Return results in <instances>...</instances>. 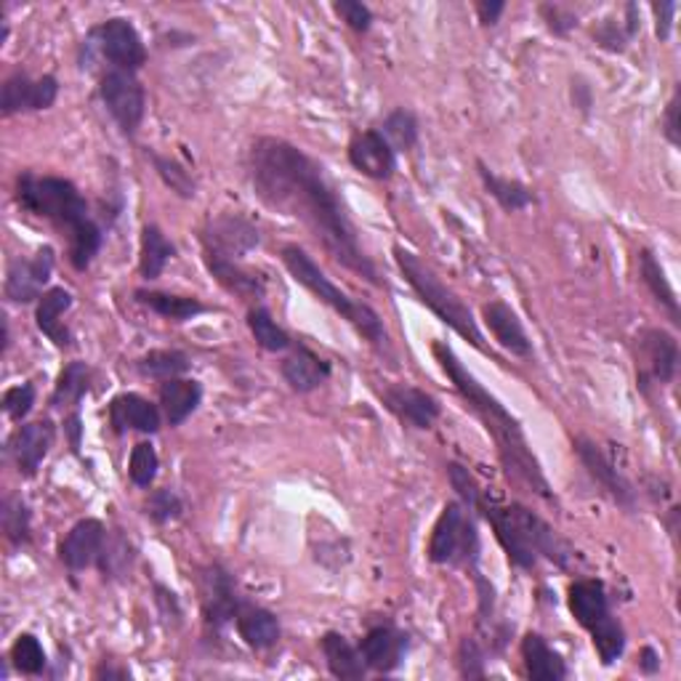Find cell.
Segmentation results:
<instances>
[{"mask_svg": "<svg viewBox=\"0 0 681 681\" xmlns=\"http://www.w3.org/2000/svg\"><path fill=\"white\" fill-rule=\"evenodd\" d=\"M248 174L253 195L264 206L301 221L320 240L328 256L354 275L373 285H384L371 256L362 251L358 229L336 187L325 176V168L301 146L277 136L256 139L248 155Z\"/></svg>", "mask_w": 681, "mask_h": 681, "instance_id": "1", "label": "cell"}, {"mask_svg": "<svg viewBox=\"0 0 681 681\" xmlns=\"http://www.w3.org/2000/svg\"><path fill=\"white\" fill-rule=\"evenodd\" d=\"M435 358L439 365H442V371L448 373V378L453 381L455 392L461 394L469 410L485 424L487 435L495 439V448H498L506 474L514 476L521 487L536 493L538 498L557 503V495H553L549 480H546L543 469H540L538 458L532 453L525 431H521V424L506 410V405H503L498 397H493V394L466 371V365L455 358V352L448 343H435Z\"/></svg>", "mask_w": 681, "mask_h": 681, "instance_id": "2", "label": "cell"}, {"mask_svg": "<svg viewBox=\"0 0 681 681\" xmlns=\"http://www.w3.org/2000/svg\"><path fill=\"white\" fill-rule=\"evenodd\" d=\"M17 202L28 213L41 216L67 232L69 261L78 272H86L99 256L105 232L91 216L86 197L69 179L62 176H37L24 171L17 176Z\"/></svg>", "mask_w": 681, "mask_h": 681, "instance_id": "3", "label": "cell"}, {"mask_svg": "<svg viewBox=\"0 0 681 681\" xmlns=\"http://www.w3.org/2000/svg\"><path fill=\"white\" fill-rule=\"evenodd\" d=\"M476 512H482V517L490 521L495 540L506 551L508 562L514 568L532 570L538 564V557L549 559L557 568H570V546L559 538V532L553 530L549 521L538 517L527 506H521V503H501L482 490Z\"/></svg>", "mask_w": 681, "mask_h": 681, "instance_id": "4", "label": "cell"}, {"mask_svg": "<svg viewBox=\"0 0 681 681\" xmlns=\"http://www.w3.org/2000/svg\"><path fill=\"white\" fill-rule=\"evenodd\" d=\"M279 259H283L285 270L290 272V277L296 279L298 285H304V288L315 293L325 307H330L336 315H341L343 320L352 325L360 336H365L373 347H378V349L389 347V333H386L384 320L378 317V311H375L373 307H367V304L354 301V298L347 296L339 285L330 283V277L325 275L320 266H317V261L311 259L301 245H296V243L283 245Z\"/></svg>", "mask_w": 681, "mask_h": 681, "instance_id": "5", "label": "cell"}, {"mask_svg": "<svg viewBox=\"0 0 681 681\" xmlns=\"http://www.w3.org/2000/svg\"><path fill=\"white\" fill-rule=\"evenodd\" d=\"M394 261H397L399 272H403L407 283H410V288L416 290V296L421 298L424 307L435 311L439 320L448 325V328H453L461 339H466L471 343V347L480 349V352L487 354V358H493V349L485 343V336H482L480 325H476L471 309L435 275L431 266H426L416 253L407 251L403 245H394Z\"/></svg>", "mask_w": 681, "mask_h": 681, "instance_id": "6", "label": "cell"}, {"mask_svg": "<svg viewBox=\"0 0 681 681\" xmlns=\"http://www.w3.org/2000/svg\"><path fill=\"white\" fill-rule=\"evenodd\" d=\"M429 562L435 564H474L480 553V536L469 508L461 501L448 503L439 514L429 540Z\"/></svg>", "mask_w": 681, "mask_h": 681, "instance_id": "7", "label": "cell"}, {"mask_svg": "<svg viewBox=\"0 0 681 681\" xmlns=\"http://www.w3.org/2000/svg\"><path fill=\"white\" fill-rule=\"evenodd\" d=\"M86 48L105 59L110 69L136 75L146 65V46L129 19L112 17L97 24L86 37Z\"/></svg>", "mask_w": 681, "mask_h": 681, "instance_id": "8", "label": "cell"}, {"mask_svg": "<svg viewBox=\"0 0 681 681\" xmlns=\"http://www.w3.org/2000/svg\"><path fill=\"white\" fill-rule=\"evenodd\" d=\"M99 99L125 136L139 131L146 112V94L136 75L123 73V69H107L99 80Z\"/></svg>", "mask_w": 681, "mask_h": 681, "instance_id": "9", "label": "cell"}, {"mask_svg": "<svg viewBox=\"0 0 681 681\" xmlns=\"http://www.w3.org/2000/svg\"><path fill=\"white\" fill-rule=\"evenodd\" d=\"M679 367V343L663 328L645 330L639 336V354H636V378L641 389L649 384H671Z\"/></svg>", "mask_w": 681, "mask_h": 681, "instance_id": "10", "label": "cell"}, {"mask_svg": "<svg viewBox=\"0 0 681 681\" xmlns=\"http://www.w3.org/2000/svg\"><path fill=\"white\" fill-rule=\"evenodd\" d=\"M202 253H216V256L240 261L253 248H259V229L256 224L243 219L238 213H221L206 224L200 234Z\"/></svg>", "mask_w": 681, "mask_h": 681, "instance_id": "11", "label": "cell"}, {"mask_svg": "<svg viewBox=\"0 0 681 681\" xmlns=\"http://www.w3.org/2000/svg\"><path fill=\"white\" fill-rule=\"evenodd\" d=\"M200 596H202V617L206 626L219 631L229 620H234L243 607L238 596V585H234L232 572L221 564H208L200 578Z\"/></svg>", "mask_w": 681, "mask_h": 681, "instance_id": "12", "label": "cell"}, {"mask_svg": "<svg viewBox=\"0 0 681 681\" xmlns=\"http://www.w3.org/2000/svg\"><path fill=\"white\" fill-rule=\"evenodd\" d=\"M572 448H575L578 458H581L583 469L589 471L591 480L600 485L604 493L613 498L617 506L626 508V512H634L636 508V490L631 482L623 476V471L615 466L613 461H609L607 455H604V450L596 442H591V439L585 437H575L572 439Z\"/></svg>", "mask_w": 681, "mask_h": 681, "instance_id": "13", "label": "cell"}, {"mask_svg": "<svg viewBox=\"0 0 681 681\" xmlns=\"http://www.w3.org/2000/svg\"><path fill=\"white\" fill-rule=\"evenodd\" d=\"M56 97H59V80L54 75L30 78L28 73H14L6 78L3 91H0V112L3 118L19 112H41L54 107Z\"/></svg>", "mask_w": 681, "mask_h": 681, "instance_id": "14", "label": "cell"}, {"mask_svg": "<svg viewBox=\"0 0 681 681\" xmlns=\"http://www.w3.org/2000/svg\"><path fill=\"white\" fill-rule=\"evenodd\" d=\"M54 251L41 248L33 259H14L6 272L3 293L14 304H33L41 301V293L48 285L51 272H54Z\"/></svg>", "mask_w": 681, "mask_h": 681, "instance_id": "15", "label": "cell"}, {"mask_svg": "<svg viewBox=\"0 0 681 681\" xmlns=\"http://www.w3.org/2000/svg\"><path fill=\"white\" fill-rule=\"evenodd\" d=\"M107 536H110V532H107L105 521L101 519H94V517L80 519L78 525H75L73 530L62 538V543H59L62 564L73 572H80V570L91 568V564H97L101 557V549H105V543H107Z\"/></svg>", "mask_w": 681, "mask_h": 681, "instance_id": "16", "label": "cell"}, {"mask_svg": "<svg viewBox=\"0 0 681 681\" xmlns=\"http://www.w3.org/2000/svg\"><path fill=\"white\" fill-rule=\"evenodd\" d=\"M349 163L367 179L389 182L397 171V152L381 136V131H360L349 142Z\"/></svg>", "mask_w": 681, "mask_h": 681, "instance_id": "17", "label": "cell"}, {"mask_svg": "<svg viewBox=\"0 0 681 681\" xmlns=\"http://www.w3.org/2000/svg\"><path fill=\"white\" fill-rule=\"evenodd\" d=\"M381 399H384V405L389 407L399 421L418 431L431 429V426L437 424L439 413H442L437 397L418 389V386H403V384L386 386V389L381 392Z\"/></svg>", "mask_w": 681, "mask_h": 681, "instance_id": "18", "label": "cell"}, {"mask_svg": "<svg viewBox=\"0 0 681 681\" xmlns=\"http://www.w3.org/2000/svg\"><path fill=\"white\" fill-rule=\"evenodd\" d=\"M56 426L51 421H33L22 424L9 439V453L14 458L17 471L22 476H35L41 463L54 448Z\"/></svg>", "mask_w": 681, "mask_h": 681, "instance_id": "19", "label": "cell"}, {"mask_svg": "<svg viewBox=\"0 0 681 681\" xmlns=\"http://www.w3.org/2000/svg\"><path fill=\"white\" fill-rule=\"evenodd\" d=\"M360 652L367 668L378 673H392L407 655V634L399 631L392 623H381V626H373L365 634V639L360 641Z\"/></svg>", "mask_w": 681, "mask_h": 681, "instance_id": "20", "label": "cell"}, {"mask_svg": "<svg viewBox=\"0 0 681 681\" xmlns=\"http://www.w3.org/2000/svg\"><path fill=\"white\" fill-rule=\"evenodd\" d=\"M283 378L288 381V386L298 394H309L320 389L325 381L330 378V362L322 360L315 349H309L307 343L293 341L290 354L283 360Z\"/></svg>", "mask_w": 681, "mask_h": 681, "instance_id": "21", "label": "cell"}, {"mask_svg": "<svg viewBox=\"0 0 681 681\" xmlns=\"http://www.w3.org/2000/svg\"><path fill=\"white\" fill-rule=\"evenodd\" d=\"M110 426L114 435H125V431L155 435L161 429V410L142 394H118L110 403Z\"/></svg>", "mask_w": 681, "mask_h": 681, "instance_id": "22", "label": "cell"}, {"mask_svg": "<svg viewBox=\"0 0 681 681\" xmlns=\"http://www.w3.org/2000/svg\"><path fill=\"white\" fill-rule=\"evenodd\" d=\"M482 317H485V325L490 328V333H493V339L498 341L506 352H512L514 358H530L532 341L527 339L517 311L508 307L506 301L485 304V307H482Z\"/></svg>", "mask_w": 681, "mask_h": 681, "instance_id": "23", "label": "cell"}, {"mask_svg": "<svg viewBox=\"0 0 681 681\" xmlns=\"http://www.w3.org/2000/svg\"><path fill=\"white\" fill-rule=\"evenodd\" d=\"M568 607L572 617L581 623L585 631H591L596 623H602L604 617L613 615L607 589H604L602 581H594V578H583V581H575L570 585Z\"/></svg>", "mask_w": 681, "mask_h": 681, "instance_id": "24", "label": "cell"}, {"mask_svg": "<svg viewBox=\"0 0 681 681\" xmlns=\"http://www.w3.org/2000/svg\"><path fill=\"white\" fill-rule=\"evenodd\" d=\"M521 660H525L527 677L536 681H562L568 677V663L557 649L549 647L543 636L530 631L521 639Z\"/></svg>", "mask_w": 681, "mask_h": 681, "instance_id": "25", "label": "cell"}, {"mask_svg": "<svg viewBox=\"0 0 681 681\" xmlns=\"http://www.w3.org/2000/svg\"><path fill=\"white\" fill-rule=\"evenodd\" d=\"M320 647L325 655V663H328V671L333 673L336 679H349V681L365 679L367 666L365 660H362L360 647H354L347 636L339 631H328L320 639Z\"/></svg>", "mask_w": 681, "mask_h": 681, "instance_id": "26", "label": "cell"}, {"mask_svg": "<svg viewBox=\"0 0 681 681\" xmlns=\"http://www.w3.org/2000/svg\"><path fill=\"white\" fill-rule=\"evenodd\" d=\"M73 307V293L65 288H51L41 296L35 309V325L43 336H48L51 341L56 343L59 349H67L73 343V336L69 330L62 325V315Z\"/></svg>", "mask_w": 681, "mask_h": 681, "instance_id": "27", "label": "cell"}, {"mask_svg": "<svg viewBox=\"0 0 681 681\" xmlns=\"http://www.w3.org/2000/svg\"><path fill=\"white\" fill-rule=\"evenodd\" d=\"M202 259H206L208 272H211V275L219 279L229 293H238V296H245V298L264 296V290H266L264 277L256 275V272L245 270L240 261L221 259V256H216V253H206Z\"/></svg>", "mask_w": 681, "mask_h": 681, "instance_id": "28", "label": "cell"}, {"mask_svg": "<svg viewBox=\"0 0 681 681\" xmlns=\"http://www.w3.org/2000/svg\"><path fill=\"white\" fill-rule=\"evenodd\" d=\"M234 620H238L240 639H243L251 649H272L279 641V634H283L279 631L277 615L264 607L243 604Z\"/></svg>", "mask_w": 681, "mask_h": 681, "instance_id": "29", "label": "cell"}, {"mask_svg": "<svg viewBox=\"0 0 681 681\" xmlns=\"http://www.w3.org/2000/svg\"><path fill=\"white\" fill-rule=\"evenodd\" d=\"M202 386L189 378H168L161 384V405L165 421L171 426H182L200 407Z\"/></svg>", "mask_w": 681, "mask_h": 681, "instance_id": "30", "label": "cell"}, {"mask_svg": "<svg viewBox=\"0 0 681 681\" xmlns=\"http://www.w3.org/2000/svg\"><path fill=\"white\" fill-rule=\"evenodd\" d=\"M476 168H480V179L482 184H485V189L495 197V200H498V206L503 208V211L517 213V211H525V208H530L532 202H536V195H532V189L527 187V184L493 174V171H490L482 161L476 163Z\"/></svg>", "mask_w": 681, "mask_h": 681, "instance_id": "31", "label": "cell"}, {"mask_svg": "<svg viewBox=\"0 0 681 681\" xmlns=\"http://www.w3.org/2000/svg\"><path fill=\"white\" fill-rule=\"evenodd\" d=\"M136 301L142 304V307L155 311V315L174 322H187L208 309L200 298L174 296V293H161V290H136Z\"/></svg>", "mask_w": 681, "mask_h": 681, "instance_id": "32", "label": "cell"}, {"mask_svg": "<svg viewBox=\"0 0 681 681\" xmlns=\"http://www.w3.org/2000/svg\"><path fill=\"white\" fill-rule=\"evenodd\" d=\"M639 275L641 283L647 285V290L652 293L655 301L660 304L668 311V317H671L673 325H679V301H677V293H673L671 283H668L663 266H660V261L655 259L652 251H641L639 253Z\"/></svg>", "mask_w": 681, "mask_h": 681, "instance_id": "33", "label": "cell"}, {"mask_svg": "<svg viewBox=\"0 0 681 681\" xmlns=\"http://www.w3.org/2000/svg\"><path fill=\"white\" fill-rule=\"evenodd\" d=\"M174 256L176 248L165 238L163 229L157 224H146L142 229V256H139V272H142V277L157 279Z\"/></svg>", "mask_w": 681, "mask_h": 681, "instance_id": "34", "label": "cell"}, {"mask_svg": "<svg viewBox=\"0 0 681 681\" xmlns=\"http://www.w3.org/2000/svg\"><path fill=\"white\" fill-rule=\"evenodd\" d=\"M88 389H91V367L80 360L69 362L65 371L59 373L54 394H51V405L59 407V410H65V407H78Z\"/></svg>", "mask_w": 681, "mask_h": 681, "instance_id": "35", "label": "cell"}, {"mask_svg": "<svg viewBox=\"0 0 681 681\" xmlns=\"http://www.w3.org/2000/svg\"><path fill=\"white\" fill-rule=\"evenodd\" d=\"M248 328H251L253 339L261 349H266V352H288L293 347V339L288 333H285L283 328H279L275 317H272V311L266 307H253L248 311Z\"/></svg>", "mask_w": 681, "mask_h": 681, "instance_id": "36", "label": "cell"}, {"mask_svg": "<svg viewBox=\"0 0 681 681\" xmlns=\"http://www.w3.org/2000/svg\"><path fill=\"white\" fill-rule=\"evenodd\" d=\"M418 118L416 112L405 110V107H397V110L386 114L384 125H381V136L389 142L394 152H407L418 144Z\"/></svg>", "mask_w": 681, "mask_h": 681, "instance_id": "37", "label": "cell"}, {"mask_svg": "<svg viewBox=\"0 0 681 681\" xmlns=\"http://www.w3.org/2000/svg\"><path fill=\"white\" fill-rule=\"evenodd\" d=\"M136 367L146 378L168 381L179 378L182 373L189 371V358L179 352V349H155V352L144 354V358L136 362Z\"/></svg>", "mask_w": 681, "mask_h": 681, "instance_id": "38", "label": "cell"}, {"mask_svg": "<svg viewBox=\"0 0 681 681\" xmlns=\"http://www.w3.org/2000/svg\"><path fill=\"white\" fill-rule=\"evenodd\" d=\"M591 641H594L596 655H600L602 666H613L617 658H623L626 652V631H623L620 620L615 615L604 617L602 623H596L591 628Z\"/></svg>", "mask_w": 681, "mask_h": 681, "instance_id": "39", "label": "cell"}, {"mask_svg": "<svg viewBox=\"0 0 681 681\" xmlns=\"http://www.w3.org/2000/svg\"><path fill=\"white\" fill-rule=\"evenodd\" d=\"M0 517H3V532L11 546L30 543V538H33V514H30V506L24 503V498L9 495V498L3 501Z\"/></svg>", "mask_w": 681, "mask_h": 681, "instance_id": "40", "label": "cell"}, {"mask_svg": "<svg viewBox=\"0 0 681 681\" xmlns=\"http://www.w3.org/2000/svg\"><path fill=\"white\" fill-rule=\"evenodd\" d=\"M150 161L155 165L157 176H161L165 187L174 189L179 197H195L197 195V182L195 176L189 174L187 168L179 161H174V157H165L161 152H150Z\"/></svg>", "mask_w": 681, "mask_h": 681, "instance_id": "41", "label": "cell"}, {"mask_svg": "<svg viewBox=\"0 0 681 681\" xmlns=\"http://www.w3.org/2000/svg\"><path fill=\"white\" fill-rule=\"evenodd\" d=\"M11 663L19 673H28V677H37V673L46 671V649H43L37 636L22 634L11 647Z\"/></svg>", "mask_w": 681, "mask_h": 681, "instance_id": "42", "label": "cell"}, {"mask_svg": "<svg viewBox=\"0 0 681 681\" xmlns=\"http://www.w3.org/2000/svg\"><path fill=\"white\" fill-rule=\"evenodd\" d=\"M157 469H161V458L157 450L152 448V442H139L133 444L131 461H129V476L136 487H152L155 482Z\"/></svg>", "mask_w": 681, "mask_h": 681, "instance_id": "43", "label": "cell"}, {"mask_svg": "<svg viewBox=\"0 0 681 681\" xmlns=\"http://www.w3.org/2000/svg\"><path fill=\"white\" fill-rule=\"evenodd\" d=\"M131 562H133V549L129 540H125L123 536H114V538L107 536V543H105V549H101V557L97 562L99 570L105 572V578L125 575V572L131 570Z\"/></svg>", "mask_w": 681, "mask_h": 681, "instance_id": "44", "label": "cell"}, {"mask_svg": "<svg viewBox=\"0 0 681 681\" xmlns=\"http://www.w3.org/2000/svg\"><path fill=\"white\" fill-rule=\"evenodd\" d=\"M182 512H184V503L171 487L155 490V493H152L144 503V514L155 521V525H168V521L179 519Z\"/></svg>", "mask_w": 681, "mask_h": 681, "instance_id": "45", "label": "cell"}, {"mask_svg": "<svg viewBox=\"0 0 681 681\" xmlns=\"http://www.w3.org/2000/svg\"><path fill=\"white\" fill-rule=\"evenodd\" d=\"M485 663H487V647L482 645L476 636H466L458 649V666L466 679H482L485 677Z\"/></svg>", "mask_w": 681, "mask_h": 681, "instance_id": "46", "label": "cell"}, {"mask_svg": "<svg viewBox=\"0 0 681 681\" xmlns=\"http://www.w3.org/2000/svg\"><path fill=\"white\" fill-rule=\"evenodd\" d=\"M448 480L458 493V501H461L469 512H476V506H480V498H482V487L476 485L471 471L466 466H461V463H448Z\"/></svg>", "mask_w": 681, "mask_h": 681, "instance_id": "47", "label": "cell"}, {"mask_svg": "<svg viewBox=\"0 0 681 681\" xmlns=\"http://www.w3.org/2000/svg\"><path fill=\"white\" fill-rule=\"evenodd\" d=\"M35 405V386L33 384H17L3 394V410L11 421H24Z\"/></svg>", "mask_w": 681, "mask_h": 681, "instance_id": "48", "label": "cell"}, {"mask_svg": "<svg viewBox=\"0 0 681 681\" xmlns=\"http://www.w3.org/2000/svg\"><path fill=\"white\" fill-rule=\"evenodd\" d=\"M594 41L596 46L609 51V54H623L628 43H631V37H628L620 19H602L600 28L594 30Z\"/></svg>", "mask_w": 681, "mask_h": 681, "instance_id": "49", "label": "cell"}, {"mask_svg": "<svg viewBox=\"0 0 681 681\" xmlns=\"http://www.w3.org/2000/svg\"><path fill=\"white\" fill-rule=\"evenodd\" d=\"M333 11L341 17V22H347L349 30H354V33L362 35L373 28V11L367 9L365 3H360V0H339V3L333 6Z\"/></svg>", "mask_w": 681, "mask_h": 681, "instance_id": "50", "label": "cell"}, {"mask_svg": "<svg viewBox=\"0 0 681 681\" xmlns=\"http://www.w3.org/2000/svg\"><path fill=\"white\" fill-rule=\"evenodd\" d=\"M540 17H543L546 28H549L551 33L559 35V37H564L578 28V17L572 14L570 9H564V6H557V3L540 6Z\"/></svg>", "mask_w": 681, "mask_h": 681, "instance_id": "51", "label": "cell"}, {"mask_svg": "<svg viewBox=\"0 0 681 681\" xmlns=\"http://www.w3.org/2000/svg\"><path fill=\"white\" fill-rule=\"evenodd\" d=\"M679 6L673 3V0H663V3H655V35L660 37V41H668L671 37V28H673V14H677Z\"/></svg>", "mask_w": 681, "mask_h": 681, "instance_id": "52", "label": "cell"}, {"mask_svg": "<svg viewBox=\"0 0 681 681\" xmlns=\"http://www.w3.org/2000/svg\"><path fill=\"white\" fill-rule=\"evenodd\" d=\"M663 133L666 139L671 142L673 146L681 144V129H679V88L673 91L671 101H668L666 107V114H663Z\"/></svg>", "mask_w": 681, "mask_h": 681, "instance_id": "53", "label": "cell"}, {"mask_svg": "<svg viewBox=\"0 0 681 681\" xmlns=\"http://www.w3.org/2000/svg\"><path fill=\"white\" fill-rule=\"evenodd\" d=\"M155 602L161 604V613H163L165 620H171V617H174V623H179L182 607H179V600H176L174 591H168L165 585L157 583L155 585Z\"/></svg>", "mask_w": 681, "mask_h": 681, "instance_id": "54", "label": "cell"}, {"mask_svg": "<svg viewBox=\"0 0 681 681\" xmlns=\"http://www.w3.org/2000/svg\"><path fill=\"white\" fill-rule=\"evenodd\" d=\"M503 11H506V3H503V0H480V3H476V14H480V22L487 24V28L498 24Z\"/></svg>", "mask_w": 681, "mask_h": 681, "instance_id": "55", "label": "cell"}, {"mask_svg": "<svg viewBox=\"0 0 681 681\" xmlns=\"http://www.w3.org/2000/svg\"><path fill=\"white\" fill-rule=\"evenodd\" d=\"M572 105H575L581 112H589L591 110V88H589V83L572 80Z\"/></svg>", "mask_w": 681, "mask_h": 681, "instance_id": "56", "label": "cell"}, {"mask_svg": "<svg viewBox=\"0 0 681 681\" xmlns=\"http://www.w3.org/2000/svg\"><path fill=\"white\" fill-rule=\"evenodd\" d=\"M623 11H626V22H623V28H626V33H628V37H634L639 35V30H641V14H639V6L636 3H626L623 6Z\"/></svg>", "mask_w": 681, "mask_h": 681, "instance_id": "57", "label": "cell"}, {"mask_svg": "<svg viewBox=\"0 0 681 681\" xmlns=\"http://www.w3.org/2000/svg\"><path fill=\"white\" fill-rule=\"evenodd\" d=\"M639 666H641V671L652 677V673H658V671H660V655L655 652L652 647H645V649H641Z\"/></svg>", "mask_w": 681, "mask_h": 681, "instance_id": "58", "label": "cell"}, {"mask_svg": "<svg viewBox=\"0 0 681 681\" xmlns=\"http://www.w3.org/2000/svg\"><path fill=\"white\" fill-rule=\"evenodd\" d=\"M131 671L129 668H112V666H101L97 671V679H129Z\"/></svg>", "mask_w": 681, "mask_h": 681, "instance_id": "59", "label": "cell"}, {"mask_svg": "<svg viewBox=\"0 0 681 681\" xmlns=\"http://www.w3.org/2000/svg\"><path fill=\"white\" fill-rule=\"evenodd\" d=\"M65 426H67V431H69V439H73V448L78 450L80 448V416H78V413H73V416H69V421Z\"/></svg>", "mask_w": 681, "mask_h": 681, "instance_id": "60", "label": "cell"}]
</instances>
